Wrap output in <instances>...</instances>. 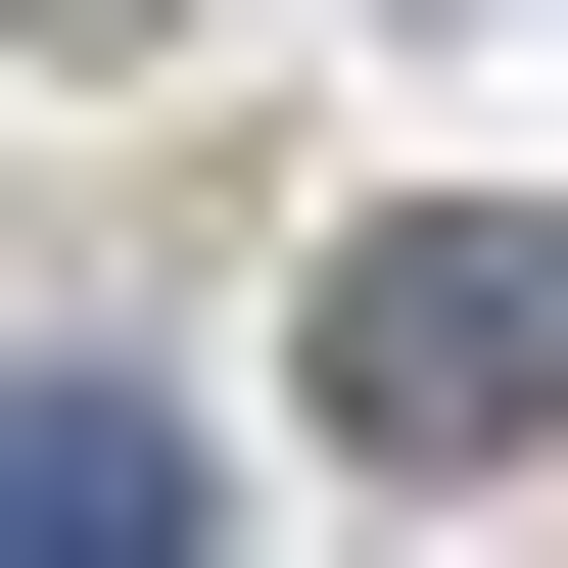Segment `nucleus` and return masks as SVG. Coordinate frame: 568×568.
<instances>
[{"label": "nucleus", "instance_id": "nucleus-1", "mask_svg": "<svg viewBox=\"0 0 568 568\" xmlns=\"http://www.w3.org/2000/svg\"><path fill=\"white\" fill-rule=\"evenodd\" d=\"M284 426H332V474H521V426H568V237H521V190H474V237H332V284H284Z\"/></svg>", "mask_w": 568, "mask_h": 568}, {"label": "nucleus", "instance_id": "nucleus-2", "mask_svg": "<svg viewBox=\"0 0 568 568\" xmlns=\"http://www.w3.org/2000/svg\"><path fill=\"white\" fill-rule=\"evenodd\" d=\"M0 568H237V426L190 379H0Z\"/></svg>", "mask_w": 568, "mask_h": 568}]
</instances>
